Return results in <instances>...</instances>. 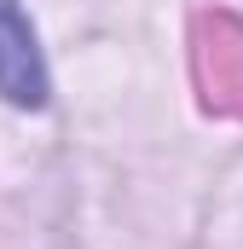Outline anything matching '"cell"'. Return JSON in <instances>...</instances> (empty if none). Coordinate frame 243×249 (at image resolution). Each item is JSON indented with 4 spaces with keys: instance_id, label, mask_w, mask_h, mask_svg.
I'll return each mask as SVG.
<instances>
[{
    "instance_id": "6da1fadb",
    "label": "cell",
    "mask_w": 243,
    "mask_h": 249,
    "mask_svg": "<svg viewBox=\"0 0 243 249\" xmlns=\"http://www.w3.org/2000/svg\"><path fill=\"white\" fill-rule=\"evenodd\" d=\"M0 93L12 105H47V64H41V41L23 18L17 0H0Z\"/></svg>"
},
{
    "instance_id": "7a4b0ae2",
    "label": "cell",
    "mask_w": 243,
    "mask_h": 249,
    "mask_svg": "<svg viewBox=\"0 0 243 249\" xmlns=\"http://www.w3.org/2000/svg\"><path fill=\"white\" fill-rule=\"evenodd\" d=\"M214 29V47H203V58H214V75H208V99L226 105V110H243V23L238 18H203Z\"/></svg>"
}]
</instances>
